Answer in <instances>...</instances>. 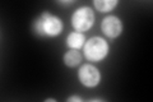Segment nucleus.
I'll list each match as a JSON object with an SVG mask.
<instances>
[{
    "label": "nucleus",
    "mask_w": 153,
    "mask_h": 102,
    "mask_svg": "<svg viewBox=\"0 0 153 102\" xmlns=\"http://www.w3.org/2000/svg\"><path fill=\"white\" fill-rule=\"evenodd\" d=\"M63 21L49 12H44L33 22V31L40 37H56L63 32Z\"/></svg>",
    "instance_id": "nucleus-1"
},
{
    "label": "nucleus",
    "mask_w": 153,
    "mask_h": 102,
    "mask_svg": "<svg viewBox=\"0 0 153 102\" xmlns=\"http://www.w3.org/2000/svg\"><path fill=\"white\" fill-rule=\"evenodd\" d=\"M108 43L101 37H92L84 43V56L89 61H101L108 55Z\"/></svg>",
    "instance_id": "nucleus-2"
},
{
    "label": "nucleus",
    "mask_w": 153,
    "mask_h": 102,
    "mask_svg": "<svg viewBox=\"0 0 153 102\" xmlns=\"http://www.w3.org/2000/svg\"><path fill=\"white\" fill-rule=\"evenodd\" d=\"M94 23V13L89 7H80L71 16V24L76 32L88 31Z\"/></svg>",
    "instance_id": "nucleus-3"
},
{
    "label": "nucleus",
    "mask_w": 153,
    "mask_h": 102,
    "mask_svg": "<svg viewBox=\"0 0 153 102\" xmlns=\"http://www.w3.org/2000/svg\"><path fill=\"white\" fill-rule=\"evenodd\" d=\"M78 78L84 87L92 88V87L98 86L100 80H101V74H100V70L96 66L91 64H84L80 66L78 71Z\"/></svg>",
    "instance_id": "nucleus-4"
},
{
    "label": "nucleus",
    "mask_w": 153,
    "mask_h": 102,
    "mask_svg": "<svg viewBox=\"0 0 153 102\" xmlns=\"http://www.w3.org/2000/svg\"><path fill=\"white\" fill-rule=\"evenodd\" d=\"M101 30L105 33V36H107L108 38H116L123 32V23L120 18H117L116 16H108L103 18L101 23Z\"/></svg>",
    "instance_id": "nucleus-5"
},
{
    "label": "nucleus",
    "mask_w": 153,
    "mask_h": 102,
    "mask_svg": "<svg viewBox=\"0 0 153 102\" xmlns=\"http://www.w3.org/2000/svg\"><path fill=\"white\" fill-rule=\"evenodd\" d=\"M85 43V37L82 32H70L66 38V45H68L71 50H79L83 47Z\"/></svg>",
    "instance_id": "nucleus-6"
},
{
    "label": "nucleus",
    "mask_w": 153,
    "mask_h": 102,
    "mask_svg": "<svg viewBox=\"0 0 153 102\" xmlns=\"http://www.w3.org/2000/svg\"><path fill=\"white\" fill-rule=\"evenodd\" d=\"M80 61H82V55L76 50H70L64 55V64L66 66L74 68L76 65H79Z\"/></svg>",
    "instance_id": "nucleus-7"
},
{
    "label": "nucleus",
    "mask_w": 153,
    "mask_h": 102,
    "mask_svg": "<svg viewBox=\"0 0 153 102\" xmlns=\"http://www.w3.org/2000/svg\"><path fill=\"white\" fill-rule=\"evenodd\" d=\"M117 4H119V0H94L93 1L94 8L101 13L111 12Z\"/></svg>",
    "instance_id": "nucleus-8"
},
{
    "label": "nucleus",
    "mask_w": 153,
    "mask_h": 102,
    "mask_svg": "<svg viewBox=\"0 0 153 102\" xmlns=\"http://www.w3.org/2000/svg\"><path fill=\"white\" fill-rule=\"evenodd\" d=\"M66 101H68V102H82L83 100L80 98L79 96H70L69 98H66Z\"/></svg>",
    "instance_id": "nucleus-9"
},
{
    "label": "nucleus",
    "mask_w": 153,
    "mask_h": 102,
    "mask_svg": "<svg viewBox=\"0 0 153 102\" xmlns=\"http://www.w3.org/2000/svg\"><path fill=\"white\" fill-rule=\"evenodd\" d=\"M60 4H73L74 1H73V0H70V1H59Z\"/></svg>",
    "instance_id": "nucleus-10"
},
{
    "label": "nucleus",
    "mask_w": 153,
    "mask_h": 102,
    "mask_svg": "<svg viewBox=\"0 0 153 102\" xmlns=\"http://www.w3.org/2000/svg\"><path fill=\"white\" fill-rule=\"evenodd\" d=\"M91 102H102L101 98H93V100H91Z\"/></svg>",
    "instance_id": "nucleus-11"
},
{
    "label": "nucleus",
    "mask_w": 153,
    "mask_h": 102,
    "mask_svg": "<svg viewBox=\"0 0 153 102\" xmlns=\"http://www.w3.org/2000/svg\"><path fill=\"white\" fill-rule=\"evenodd\" d=\"M45 102H56V100H54V98H46Z\"/></svg>",
    "instance_id": "nucleus-12"
}]
</instances>
